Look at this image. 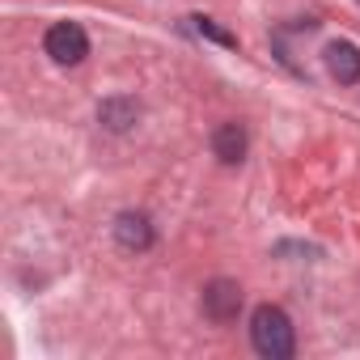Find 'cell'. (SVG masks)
I'll return each instance as SVG.
<instances>
[{"label":"cell","mask_w":360,"mask_h":360,"mask_svg":"<svg viewBox=\"0 0 360 360\" xmlns=\"http://www.w3.org/2000/svg\"><path fill=\"white\" fill-rule=\"evenodd\" d=\"M136 102H127V98H115V102H102V110H98V119L110 127V131H123V127H131L136 123Z\"/></svg>","instance_id":"cell-7"},{"label":"cell","mask_w":360,"mask_h":360,"mask_svg":"<svg viewBox=\"0 0 360 360\" xmlns=\"http://www.w3.org/2000/svg\"><path fill=\"white\" fill-rule=\"evenodd\" d=\"M212 153L225 161V165H238L246 157V131L238 123H221L217 136H212Z\"/></svg>","instance_id":"cell-6"},{"label":"cell","mask_w":360,"mask_h":360,"mask_svg":"<svg viewBox=\"0 0 360 360\" xmlns=\"http://www.w3.org/2000/svg\"><path fill=\"white\" fill-rule=\"evenodd\" d=\"M250 343L267 360H288L292 356V322L280 305H259L250 318Z\"/></svg>","instance_id":"cell-1"},{"label":"cell","mask_w":360,"mask_h":360,"mask_svg":"<svg viewBox=\"0 0 360 360\" xmlns=\"http://www.w3.org/2000/svg\"><path fill=\"white\" fill-rule=\"evenodd\" d=\"M115 238H119L123 250H144V246L153 242V225H148L140 212H123V217L115 221Z\"/></svg>","instance_id":"cell-5"},{"label":"cell","mask_w":360,"mask_h":360,"mask_svg":"<svg viewBox=\"0 0 360 360\" xmlns=\"http://www.w3.org/2000/svg\"><path fill=\"white\" fill-rule=\"evenodd\" d=\"M238 309H242V288L233 284V280H212L208 288H204V314L212 318V322H233L238 318Z\"/></svg>","instance_id":"cell-3"},{"label":"cell","mask_w":360,"mask_h":360,"mask_svg":"<svg viewBox=\"0 0 360 360\" xmlns=\"http://www.w3.org/2000/svg\"><path fill=\"white\" fill-rule=\"evenodd\" d=\"M326 68H330L335 81L352 85V81H360V51L352 43H330L326 47Z\"/></svg>","instance_id":"cell-4"},{"label":"cell","mask_w":360,"mask_h":360,"mask_svg":"<svg viewBox=\"0 0 360 360\" xmlns=\"http://www.w3.org/2000/svg\"><path fill=\"white\" fill-rule=\"evenodd\" d=\"M191 22H195V30H200L204 39H212V43H221V47H238V39H233V34H225L212 18H191Z\"/></svg>","instance_id":"cell-8"},{"label":"cell","mask_w":360,"mask_h":360,"mask_svg":"<svg viewBox=\"0 0 360 360\" xmlns=\"http://www.w3.org/2000/svg\"><path fill=\"white\" fill-rule=\"evenodd\" d=\"M47 56L56 64H81L89 56V34L77 22H60L47 30Z\"/></svg>","instance_id":"cell-2"}]
</instances>
